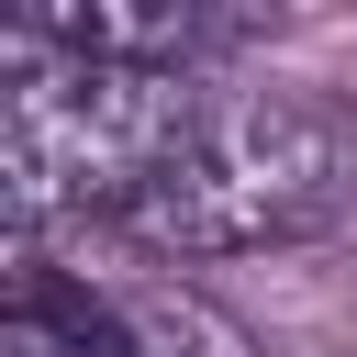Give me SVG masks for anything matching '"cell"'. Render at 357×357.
I'll return each instance as SVG.
<instances>
[{
    "instance_id": "obj_1",
    "label": "cell",
    "mask_w": 357,
    "mask_h": 357,
    "mask_svg": "<svg viewBox=\"0 0 357 357\" xmlns=\"http://www.w3.org/2000/svg\"><path fill=\"white\" fill-rule=\"evenodd\" d=\"M357 201V112L312 89H223L156 167V190L123 212L156 257H268L312 245Z\"/></svg>"
},
{
    "instance_id": "obj_3",
    "label": "cell",
    "mask_w": 357,
    "mask_h": 357,
    "mask_svg": "<svg viewBox=\"0 0 357 357\" xmlns=\"http://www.w3.org/2000/svg\"><path fill=\"white\" fill-rule=\"evenodd\" d=\"M257 22H279V0H11V45H56V56H100V67H156V78L212 67Z\"/></svg>"
},
{
    "instance_id": "obj_2",
    "label": "cell",
    "mask_w": 357,
    "mask_h": 357,
    "mask_svg": "<svg viewBox=\"0 0 357 357\" xmlns=\"http://www.w3.org/2000/svg\"><path fill=\"white\" fill-rule=\"evenodd\" d=\"M212 89L156 67H100L56 45H11V190L22 212H134Z\"/></svg>"
},
{
    "instance_id": "obj_4",
    "label": "cell",
    "mask_w": 357,
    "mask_h": 357,
    "mask_svg": "<svg viewBox=\"0 0 357 357\" xmlns=\"http://www.w3.org/2000/svg\"><path fill=\"white\" fill-rule=\"evenodd\" d=\"M0 357H145V335H134V301H112V290L22 257L11 312H0Z\"/></svg>"
},
{
    "instance_id": "obj_5",
    "label": "cell",
    "mask_w": 357,
    "mask_h": 357,
    "mask_svg": "<svg viewBox=\"0 0 357 357\" xmlns=\"http://www.w3.org/2000/svg\"><path fill=\"white\" fill-rule=\"evenodd\" d=\"M134 335H145V357H268L223 301H201V290H134Z\"/></svg>"
}]
</instances>
